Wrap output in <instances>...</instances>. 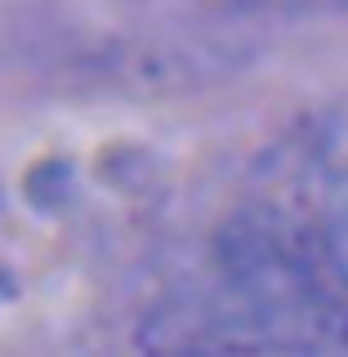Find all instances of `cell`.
Returning a JSON list of instances; mask_svg holds the SVG:
<instances>
[{
  "label": "cell",
  "mask_w": 348,
  "mask_h": 357,
  "mask_svg": "<svg viewBox=\"0 0 348 357\" xmlns=\"http://www.w3.org/2000/svg\"><path fill=\"white\" fill-rule=\"evenodd\" d=\"M308 5H312V0H308Z\"/></svg>",
  "instance_id": "3"
},
{
  "label": "cell",
  "mask_w": 348,
  "mask_h": 357,
  "mask_svg": "<svg viewBox=\"0 0 348 357\" xmlns=\"http://www.w3.org/2000/svg\"><path fill=\"white\" fill-rule=\"evenodd\" d=\"M331 250H335V259H340L344 277H348V188H344L340 206H335V219H331Z\"/></svg>",
  "instance_id": "2"
},
{
  "label": "cell",
  "mask_w": 348,
  "mask_h": 357,
  "mask_svg": "<svg viewBox=\"0 0 348 357\" xmlns=\"http://www.w3.org/2000/svg\"><path fill=\"white\" fill-rule=\"evenodd\" d=\"M344 268L317 237L277 206L245 210L215 237L201 282L152 326L174 349L326 353L348 344Z\"/></svg>",
  "instance_id": "1"
}]
</instances>
